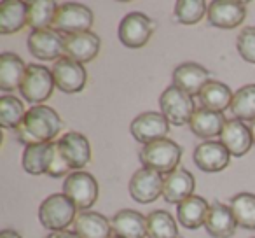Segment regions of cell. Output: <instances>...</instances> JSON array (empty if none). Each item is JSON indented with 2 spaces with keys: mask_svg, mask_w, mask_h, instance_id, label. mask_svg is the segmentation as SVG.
Listing matches in <instances>:
<instances>
[{
  "mask_svg": "<svg viewBox=\"0 0 255 238\" xmlns=\"http://www.w3.org/2000/svg\"><path fill=\"white\" fill-rule=\"evenodd\" d=\"M26 72V65L18 54L2 53L0 56V89L5 93L14 91L21 86L23 75Z\"/></svg>",
  "mask_w": 255,
  "mask_h": 238,
  "instance_id": "obj_26",
  "label": "cell"
},
{
  "mask_svg": "<svg viewBox=\"0 0 255 238\" xmlns=\"http://www.w3.org/2000/svg\"><path fill=\"white\" fill-rule=\"evenodd\" d=\"M208 23L217 28L233 30L247 16V4L240 0H215L208 7Z\"/></svg>",
  "mask_w": 255,
  "mask_h": 238,
  "instance_id": "obj_12",
  "label": "cell"
},
{
  "mask_svg": "<svg viewBox=\"0 0 255 238\" xmlns=\"http://www.w3.org/2000/svg\"><path fill=\"white\" fill-rule=\"evenodd\" d=\"M93 19L95 16L88 5L77 4V2H65L58 7L53 28L60 33H67V35L89 32Z\"/></svg>",
  "mask_w": 255,
  "mask_h": 238,
  "instance_id": "obj_7",
  "label": "cell"
},
{
  "mask_svg": "<svg viewBox=\"0 0 255 238\" xmlns=\"http://www.w3.org/2000/svg\"><path fill=\"white\" fill-rule=\"evenodd\" d=\"M70 165L67 163V160L63 158V154H61L60 151V146H58V142H53L51 144V153H49V165H47V172L46 174L49 175V177H65V175H70Z\"/></svg>",
  "mask_w": 255,
  "mask_h": 238,
  "instance_id": "obj_36",
  "label": "cell"
},
{
  "mask_svg": "<svg viewBox=\"0 0 255 238\" xmlns=\"http://www.w3.org/2000/svg\"><path fill=\"white\" fill-rule=\"evenodd\" d=\"M60 5L53 0H33L28 2V16H26V25L35 32V30L51 28L56 18V12Z\"/></svg>",
  "mask_w": 255,
  "mask_h": 238,
  "instance_id": "obj_28",
  "label": "cell"
},
{
  "mask_svg": "<svg viewBox=\"0 0 255 238\" xmlns=\"http://www.w3.org/2000/svg\"><path fill=\"white\" fill-rule=\"evenodd\" d=\"M168 132H170V121L161 112H143L131 121L133 139L143 146L166 139Z\"/></svg>",
  "mask_w": 255,
  "mask_h": 238,
  "instance_id": "obj_10",
  "label": "cell"
},
{
  "mask_svg": "<svg viewBox=\"0 0 255 238\" xmlns=\"http://www.w3.org/2000/svg\"><path fill=\"white\" fill-rule=\"evenodd\" d=\"M233 96H234V93L231 91L229 86H226L224 82H219V81H210L208 84L201 89L198 98H199V103H201V109L224 114V110H226L227 107H231V103H233Z\"/></svg>",
  "mask_w": 255,
  "mask_h": 238,
  "instance_id": "obj_25",
  "label": "cell"
},
{
  "mask_svg": "<svg viewBox=\"0 0 255 238\" xmlns=\"http://www.w3.org/2000/svg\"><path fill=\"white\" fill-rule=\"evenodd\" d=\"M110 221L103 214L84 210L74 221V233L79 238H110Z\"/></svg>",
  "mask_w": 255,
  "mask_h": 238,
  "instance_id": "obj_22",
  "label": "cell"
},
{
  "mask_svg": "<svg viewBox=\"0 0 255 238\" xmlns=\"http://www.w3.org/2000/svg\"><path fill=\"white\" fill-rule=\"evenodd\" d=\"M178 228L166 210H154L147 216V237L149 238H177Z\"/></svg>",
  "mask_w": 255,
  "mask_h": 238,
  "instance_id": "obj_31",
  "label": "cell"
},
{
  "mask_svg": "<svg viewBox=\"0 0 255 238\" xmlns=\"http://www.w3.org/2000/svg\"><path fill=\"white\" fill-rule=\"evenodd\" d=\"M227 119L224 117V114L220 112H212L206 109H198L194 112V116L191 117L189 126L191 132L199 139H213V137H220L224 126H226Z\"/></svg>",
  "mask_w": 255,
  "mask_h": 238,
  "instance_id": "obj_23",
  "label": "cell"
},
{
  "mask_svg": "<svg viewBox=\"0 0 255 238\" xmlns=\"http://www.w3.org/2000/svg\"><path fill=\"white\" fill-rule=\"evenodd\" d=\"M28 16V4L21 0H5L0 4V33L9 35L23 30Z\"/></svg>",
  "mask_w": 255,
  "mask_h": 238,
  "instance_id": "obj_24",
  "label": "cell"
},
{
  "mask_svg": "<svg viewBox=\"0 0 255 238\" xmlns=\"http://www.w3.org/2000/svg\"><path fill=\"white\" fill-rule=\"evenodd\" d=\"M63 193L74 202L79 210H88L98 200V182L88 172H74L63 182Z\"/></svg>",
  "mask_w": 255,
  "mask_h": 238,
  "instance_id": "obj_8",
  "label": "cell"
},
{
  "mask_svg": "<svg viewBox=\"0 0 255 238\" xmlns=\"http://www.w3.org/2000/svg\"><path fill=\"white\" fill-rule=\"evenodd\" d=\"M46 238H79V237H77V233L63 230V231H53V233H49Z\"/></svg>",
  "mask_w": 255,
  "mask_h": 238,
  "instance_id": "obj_37",
  "label": "cell"
},
{
  "mask_svg": "<svg viewBox=\"0 0 255 238\" xmlns=\"http://www.w3.org/2000/svg\"><path fill=\"white\" fill-rule=\"evenodd\" d=\"M54 77L53 72L49 70L44 65H28L26 72L23 75L21 86H19V91H21L23 98L30 103H40L46 102L51 95H53L54 89Z\"/></svg>",
  "mask_w": 255,
  "mask_h": 238,
  "instance_id": "obj_4",
  "label": "cell"
},
{
  "mask_svg": "<svg viewBox=\"0 0 255 238\" xmlns=\"http://www.w3.org/2000/svg\"><path fill=\"white\" fill-rule=\"evenodd\" d=\"M236 47L245 61L255 65V26H247L238 33Z\"/></svg>",
  "mask_w": 255,
  "mask_h": 238,
  "instance_id": "obj_35",
  "label": "cell"
},
{
  "mask_svg": "<svg viewBox=\"0 0 255 238\" xmlns=\"http://www.w3.org/2000/svg\"><path fill=\"white\" fill-rule=\"evenodd\" d=\"M210 81H212V74L199 63L187 61V63L178 65L173 70V86L182 89V91H185L191 96L199 95L201 89Z\"/></svg>",
  "mask_w": 255,
  "mask_h": 238,
  "instance_id": "obj_16",
  "label": "cell"
},
{
  "mask_svg": "<svg viewBox=\"0 0 255 238\" xmlns=\"http://www.w3.org/2000/svg\"><path fill=\"white\" fill-rule=\"evenodd\" d=\"M220 142L226 146L229 154L241 158L252 149L254 146V133L252 130L240 119H227L222 133H220Z\"/></svg>",
  "mask_w": 255,
  "mask_h": 238,
  "instance_id": "obj_15",
  "label": "cell"
},
{
  "mask_svg": "<svg viewBox=\"0 0 255 238\" xmlns=\"http://www.w3.org/2000/svg\"><path fill=\"white\" fill-rule=\"evenodd\" d=\"M229 151L226 149L222 142H215V140H206V142L199 144L194 151V163L198 165L199 170L210 172H222L229 165Z\"/></svg>",
  "mask_w": 255,
  "mask_h": 238,
  "instance_id": "obj_18",
  "label": "cell"
},
{
  "mask_svg": "<svg viewBox=\"0 0 255 238\" xmlns=\"http://www.w3.org/2000/svg\"><path fill=\"white\" fill-rule=\"evenodd\" d=\"M254 238H255V237H254Z\"/></svg>",
  "mask_w": 255,
  "mask_h": 238,
  "instance_id": "obj_41",
  "label": "cell"
},
{
  "mask_svg": "<svg viewBox=\"0 0 255 238\" xmlns=\"http://www.w3.org/2000/svg\"><path fill=\"white\" fill-rule=\"evenodd\" d=\"M51 72H53L56 88L68 95L82 91L88 82V72H86L84 65L67 56H61L58 61H54Z\"/></svg>",
  "mask_w": 255,
  "mask_h": 238,
  "instance_id": "obj_9",
  "label": "cell"
},
{
  "mask_svg": "<svg viewBox=\"0 0 255 238\" xmlns=\"http://www.w3.org/2000/svg\"><path fill=\"white\" fill-rule=\"evenodd\" d=\"M229 207L238 226L247 228V230H255V195L238 193L231 198Z\"/></svg>",
  "mask_w": 255,
  "mask_h": 238,
  "instance_id": "obj_29",
  "label": "cell"
},
{
  "mask_svg": "<svg viewBox=\"0 0 255 238\" xmlns=\"http://www.w3.org/2000/svg\"><path fill=\"white\" fill-rule=\"evenodd\" d=\"M26 110L19 98L4 95L0 98V125L4 128H16L23 121Z\"/></svg>",
  "mask_w": 255,
  "mask_h": 238,
  "instance_id": "obj_34",
  "label": "cell"
},
{
  "mask_svg": "<svg viewBox=\"0 0 255 238\" xmlns=\"http://www.w3.org/2000/svg\"><path fill=\"white\" fill-rule=\"evenodd\" d=\"M164 179L159 172L150 168H140L129 181V195L138 203H152L163 195Z\"/></svg>",
  "mask_w": 255,
  "mask_h": 238,
  "instance_id": "obj_11",
  "label": "cell"
},
{
  "mask_svg": "<svg viewBox=\"0 0 255 238\" xmlns=\"http://www.w3.org/2000/svg\"><path fill=\"white\" fill-rule=\"evenodd\" d=\"M159 107L161 114L170 121V125L175 126L189 125L191 117L196 112L192 96L182 91V89L175 88V86H170V88H166L161 93Z\"/></svg>",
  "mask_w": 255,
  "mask_h": 238,
  "instance_id": "obj_5",
  "label": "cell"
},
{
  "mask_svg": "<svg viewBox=\"0 0 255 238\" xmlns=\"http://www.w3.org/2000/svg\"><path fill=\"white\" fill-rule=\"evenodd\" d=\"M51 144H39V146L25 147L23 158H21V163H23L25 172H28V174H32V175L46 174L47 165H49Z\"/></svg>",
  "mask_w": 255,
  "mask_h": 238,
  "instance_id": "obj_32",
  "label": "cell"
},
{
  "mask_svg": "<svg viewBox=\"0 0 255 238\" xmlns=\"http://www.w3.org/2000/svg\"><path fill=\"white\" fill-rule=\"evenodd\" d=\"M229 109L233 116L240 121L255 123V84H247L238 89Z\"/></svg>",
  "mask_w": 255,
  "mask_h": 238,
  "instance_id": "obj_30",
  "label": "cell"
},
{
  "mask_svg": "<svg viewBox=\"0 0 255 238\" xmlns=\"http://www.w3.org/2000/svg\"><path fill=\"white\" fill-rule=\"evenodd\" d=\"M210 203L201 196H191L185 202H182L177 209L178 221L187 230H198L205 226L206 216H208Z\"/></svg>",
  "mask_w": 255,
  "mask_h": 238,
  "instance_id": "obj_27",
  "label": "cell"
},
{
  "mask_svg": "<svg viewBox=\"0 0 255 238\" xmlns=\"http://www.w3.org/2000/svg\"><path fill=\"white\" fill-rule=\"evenodd\" d=\"M100 47H102V40L93 32L72 33L63 37V56L82 65L95 60L96 54L100 53Z\"/></svg>",
  "mask_w": 255,
  "mask_h": 238,
  "instance_id": "obj_13",
  "label": "cell"
},
{
  "mask_svg": "<svg viewBox=\"0 0 255 238\" xmlns=\"http://www.w3.org/2000/svg\"><path fill=\"white\" fill-rule=\"evenodd\" d=\"M154 28H156V25L149 16L135 11L121 19L117 35H119L123 46L129 47V49H138L149 42Z\"/></svg>",
  "mask_w": 255,
  "mask_h": 238,
  "instance_id": "obj_6",
  "label": "cell"
},
{
  "mask_svg": "<svg viewBox=\"0 0 255 238\" xmlns=\"http://www.w3.org/2000/svg\"><path fill=\"white\" fill-rule=\"evenodd\" d=\"M114 237L119 238H145L147 237V217L138 210L124 209L119 210L110 221Z\"/></svg>",
  "mask_w": 255,
  "mask_h": 238,
  "instance_id": "obj_19",
  "label": "cell"
},
{
  "mask_svg": "<svg viewBox=\"0 0 255 238\" xmlns=\"http://www.w3.org/2000/svg\"><path fill=\"white\" fill-rule=\"evenodd\" d=\"M77 217V207L65 193L51 195L40 203L39 221L46 230L63 231Z\"/></svg>",
  "mask_w": 255,
  "mask_h": 238,
  "instance_id": "obj_2",
  "label": "cell"
},
{
  "mask_svg": "<svg viewBox=\"0 0 255 238\" xmlns=\"http://www.w3.org/2000/svg\"><path fill=\"white\" fill-rule=\"evenodd\" d=\"M110 238H119V237H110Z\"/></svg>",
  "mask_w": 255,
  "mask_h": 238,
  "instance_id": "obj_40",
  "label": "cell"
},
{
  "mask_svg": "<svg viewBox=\"0 0 255 238\" xmlns=\"http://www.w3.org/2000/svg\"><path fill=\"white\" fill-rule=\"evenodd\" d=\"M236 226L238 223L231 212V207L220 202H213L210 205L205 228L213 238H231L236 231Z\"/></svg>",
  "mask_w": 255,
  "mask_h": 238,
  "instance_id": "obj_21",
  "label": "cell"
},
{
  "mask_svg": "<svg viewBox=\"0 0 255 238\" xmlns=\"http://www.w3.org/2000/svg\"><path fill=\"white\" fill-rule=\"evenodd\" d=\"M58 146H60V151L65 160H67V163L74 170L84 168L91 160L89 140L79 132H68L65 135H61L60 140H58Z\"/></svg>",
  "mask_w": 255,
  "mask_h": 238,
  "instance_id": "obj_17",
  "label": "cell"
},
{
  "mask_svg": "<svg viewBox=\"0 0 255 238\" xmlns=\"http://www.w3.org/2000/svg\"><path fill=\"white\" fill-rule=\"evenodd\" d=\"M61 117L54 109L47 105H35L26 110L23 121L14 128L18 142L25 147L51 144L61 132Z\"/></svg>",
  "mask_w": 255,
  "mask_h": 238,
  "instance_id": "obj_1",
  "label": "cell"
},
{
  "mask_svg": "<svg viewBox=\"0 0 255 238\" xmlns=\"http://www.w3.org/2000/svg\"><path fill=\"white\" fill-rule=\"evenodd\" d=\"M26 44H28L30 53L44 61H58L63 54V37L54 28L35 30L28 35Z\"/></svg>",
  "mask_w": 255,
  "mask_h": 238,
  "instance_id": "obj_14",
  "label": "cell"
},
{
  "mask_svg": "<svg viewBox=\"0 0 255 238\" xmlns=\"http://www.w3.org/2000/svg\"><path fill=\"white\" fill-rule=\"evenodd\" d=\"M0 238H21V237H19V233L14 230H4L0 233Z\"/></svg>",
  "mask_w": 255,
  "mask_h": 238,
  "instance_id": "obj_38",
  "label": "cell"
},
{
  "mask_svg": "<svg viewBox=\"0 0 255 238\" xmlns=\"http://www.w3.org/2000/svg\"><path fill=\"white\" fill-rule=\"evenodd\" d=\"M138 156L143 163V168H150V170L168 175L170 172L177 170V165L180 163L182 158V147L173 140L163 139L149 146H143Z\"/></svg>",
  "mask_w": 255,
  "mask_h": 238,
  "instance_id": "obj_3",
  "label": "cell"
},
{
  "mask_svg": "<svg viewBox=\"0 0 255 238\" xmlns=\"http://www.w3.org/2000/svg\"><path fill=\"white\" fill-rule=\"evenodd\" d=\"M205 12H208V7L203 0H177L175 2V19L182 25H196L203 19Z\"/></svg>",
  "mask_w": 255,
  "mask_h": 238,
  "instance_id": "obj_33",
  "label": "cell"
},
{
  "mask_svg": "<svg viewBox=\"0 0 255 238\" xmlns=\"http://www.w3.org/2000/svg\"><path fill=\"white\" fill-rule=\"evenodd\" d=\"M194 186L196 182L191 172H187L185 168H177L164 177L163 198L168 203H178L180 205L182 202L192 196Z\"/></svg>",
  "mask_w": 255,
  "mask_h": 238,
  "instance_id": "obj_20",
  "label": "cell"
},
{
  "mask_svg": "<svg viewBox=\"0 0 255 238\" xmlns=\"http://www.w3.org/2000/svg\"><path fill=\"white\" fill-rule=\"evenodd\" d=\"M252 133H254V140H255V123H254V126H252Z\"/></svg>",
  "mask_w": 255,
  "mask_h": 238,
  "instance_id": "obj_39",
  "label": "cell"
}]
</instances>
